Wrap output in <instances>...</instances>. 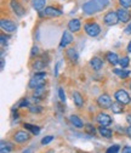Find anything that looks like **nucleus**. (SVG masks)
Returning <instances> with one entry per match:
<instances>
[{"mask_svg":"<svg viewBox=\"0 0 131 153\" xmlns=\"http://www.w3.org/2000/svg\"><path fill=\"white\" fill-rule=\"evenodd\" d=\"M98 132L101 134V136L104 137V139H110L112 135H113V132H112V130L107 126H100L98 128Z\"/></svg>","mask_w":131,"mask_h":153,"instance_id":"22","label":"nucleus"},{"mask_svg":"<svg viewBox=\"0 0 131 153\" xmlns=\"http://www.w3.org/2000/svg\"><path fill=\"white\" fill-rule=\"evenodd\" d=\"M5 67V61H4V57H1V69H4Z\"/></svg>","mask_w":131,"mask_h":153,"instance_id":"42","label":"nucleus"},{"mask_svg":"<svg viewBox=\"0 0 131 153\" xmlns=\"http://www.w3.org/2000/svg\"><path fill=\"white\" fill-rule=\"evenodd\" d=\"M73 101H74V105H75L78 108H81L84 106V99L81 96V94L78 91L73 92Z\"/></svg>","mask_w":131,"mask_h":153,"instance_id":"19","label":"nucleus"},{"mask_svg":"<svg viewBox=\"0 0 131 153\" xmlns=\"http://www.w3.org/2000/svg\"><path fill=\"white\" fill-rule=\"evenodd\" d=\"M12 149H13V145L12 143L1 141V145H0V153H10Z\"/></svg>","mask_w":131,"mask_h":153,"instance_id":"23","label":"nucleus"},{"mask_svg":"<svg viewBox=\"0 0 131 153\" xmlns=\"http://www.w3.org/2000/svg\"><path fill=\"white\" fill-rule=\"evenodd\" d=\"M66 55H67L68 59H69L70 61H73V62H77L78 59H79V55H78V52L75 51V49H74V48L67 49V50H66Z\"/></svg>","mask_w":131,"mask_h":153,"instance_id":"20","label":"nucleus"},{"mask_svg":"<svg viewBox=\"0 0 131 153\" xmlns=\"http://www.w3.org/2000/svg\"><path fill=\"white\" fill-rule=\"evenodd\" d=\"M46 153H55V151H53V149H49Z\"/></svg>","mask_w":131,"mask_h":153,"instance_id":"45","label":"nucleus"},{"mask_svg":"<svg viewBox=\"0 0 131 153\" xmlns=\"http://www.w3.org/2000/svg\"><path fill=\"white\" fill-rule=\"evenodd\" d=\"M44 15L46 17H58L62 15V11L53 7V6H47L44 9Z\"/></svg>","mask_w":131,"mask_h":153,"instance_id":"14","label":"nucleus"},{"mask_svg":"<svg viewBox=\"0 0 131 153\" xmlns=\"http://www.w3.org/2000/svg\"><path fill=\"white\" fill-rule=\"evenodd\" d=\"M84 29L85 32L87 33V35L92 36V38H95L100 33H101V27L95 23V22H89V23H85L84 25Z\"/></svg>","mask_w":131,"mask_h":153,"instance_id":"4","label":"nucleus"},{"mask_svg":"<svg viewBox=\"0 0 131 153\" xmlns=\"http://www.w3.org/2000/svg\"><path fill=\"white\" fill-rule=\"evenodd\" d=\"M125 132H126V135H129L131 137V125H129L126 129H125Z\"/></svg>","mask_w":131,"mask_h":153,"instance_id":"39","label":"nucleus"},{"mask_svg":"<svg viewBox=\"0 0 131 153\" xmlns=\"http://www.w3.org/2000/svg\"><path fill=\"white\" fill-rule=\"evenodd\" d=\"M114 99L117 100V102L121 103V105H129L131 102V97L127 94V91H125L124 89H119L115 91L114 94Z\"/></svg>","mask_w":131,"mask_h":153,"instance_id":"3","label":"nucleus"},{"mask_svg":"<svg viewBox=\"0 0 131 153\" xmlns=\"http://www.w3.org/2000/svg\"><path fill=\"white\" fill-rule=\"evenodd\" d=\"M121 153H131V147H130V146H125V147L121 149Z\"/></svg>","mask_w":131,"mask_h":153,"instance_id":"37","label":"nucleus"},{"mask_svg":"<svg viewBox=\"0 0 131 153\" xmlns=\"http://www.w3.org/2000/svg\"><path fill=\"white\" fill-rule=\"evenodd\" d=\"M125 33H126V34H130V33H131V22H130V23H129V26L126 27V29H125Z\"/></svg>","mask_w":131,"mask_h":153,"instance_id":"40","label":"nucleus"},{"mask_svg":"<svg viewBox=\"0 0 131 153\" xmlns=\"http://www.w3.org/2000/svg\"><path fill=\"white\" fill-rule=\"evenodd\" d=\"M106 60H107L112 66H115L117 63H119V57H118V55H117L115 52H112V51H109V52L106 53Z\"/></svg>","mask_w":131,"mask_h":153,"instance_id":"18","label":"nucleus"},{"mask_svg":"<svg viewBox=\"0 0 131 153\" xmlns=\"http://www.w3.org/2000/svg\"><path fill=\"white\" fill-rule=\"evenodd\" d=\"M28 108H29V111H30L32 113H35V114L41 113V111H43V108H41L40 106H38V105H30Z\"/></svg>","mask_w":131,"mask_h":153,"instance_id":"29","label":"nucleus"},{"mask_svg":"<svg viewBox=\"0 0 131 153\" xmlns=\"http://www.w3.org/2000/svg\"><path fill=\"white\" fill-rule=\"evenodd\" d=\"M109 3H110V0H90V1H87L83 5V11L86 15L97 13V12L102 11Z\"/></svg>","mask_w":131,"mask_h":153,"instance_id":"1","label":"nucleus"},{"mask_svg":"<svg viewBox=\"0 0 131 153\" xmlns=\"http://www.w3.org/2000/svg\"><path fill=\"white\" fill-rule=\"evenodd\" d=\"M103 22H104V25H107V26H115V25H117L118 22H120V21H119L118 15H117L115 11H109V12H107V13L104 15Z\"/></svg>","mask_w":131,"mask_h":153,"instance_id":"5","label":"nucleus"},{"mask_svg":"<svg viewBox=\"0 0 131 153\" xmlns=\"http://www.w3.org/2000/svg\"><path fill=\"white\" fill-rule=\"evenodd\" d=\"M10 6H11L12 11L16 13V16H18V17H21V16H23L26 13L24 7L20 3H18L17 0H11V1H10Z\"/></svg>","mask_w":131,"mask_h":153,"instance_id":"11","label":"nucleus"},{"mask_svg":"<svg viewBox=\"0 0 131 153\" xmlns=\"http://www.w3.org/2000/svg\"><path fill=\"white\" fill-rule=\"evenodd\" d=\"M23 126H24V129L32 131V134H34V135H38V134L40 132V128L35 126V125H32V124H24Z\"/></svg>","mask_w":131,"mask_h":153,"instance_id":"27","label":"nucleus"},{"mask_svg":"<svg viewBox=\"0 0 131 153\" xmlns=\"http://www.w3.org/2000/svg\"><path fill=\"white\" fill-rule=\"evenodd\" d=\"M30 105H29V101L27 100V99H23V100H21L20 102H18V107L20 108H23V107H29Z\"/></svg>","mask_w":131,"mask_h":153,"instance_id":"33","label":"nucleus"},{"mask_svg":"<svg viewBox=\"0 0 131 153\" xmlns=\"http://www.w3.org/2000/svg\"><path fill=\"white\" fill-rule=\"evenodd\" d=\"M45 94H46V89L45 86L44 88H40V89H36L33 94V100L34 101H40V100H44L45 99Z\"/></svg>","mask_w":131,"mask_h":153,"instance_id":"16","label":"nucleus"},{"mask_svg":"<svg viewBox=\"0 0 131 153\" xmlns=\"http://www.w3.org/2000/svg\"><path fill=\"white\" fill-rule=\"evenodd\" d=\"M0 27H1V29L6 33H12L16 30L17 26L15 22L10 21V20H5V18H3L1 21H0Z\"/></svg>","mask_w":131,"mask_h":153,"instance_id":"9","label":"nucleus"},{"mask_svg":"<svg viewBox=\"0 0 131 153\" xmlns=\"http://www.w3.org/2000/svg\"><path fill=\"white\" fill-rule=\"evenodd\" d=\"M96 120H97V123H98L101 126H107V128L112 124V122H113V120H112V118H110L109 114L103 113V112H101V113H98V114H97Z\"/></svg>","mask_w":131,"mask_h":153,"instance_id":"8","label":"nucleus"},{"mask_svg":"<svg viewBox=\"0 0 131 153\" xmlns=\"http://www.w3.org/2000/svg\"><path fill=\"white\" fill-rule=\"evenodd\" d=\"M46 0H32V6L36 11H41L45 7Z\"/></svg>","mask_w":131,"mask_h":153,"instance_id":"21","label":"nucleus"},{"mask_svg":"<svg viewBox=\"0 0 131 153\" xmlns=\"http://www.w3.org/2000/svg\"><path fill=\"white\" fill-rule=\"evenodd\" d=\"M126 122H127V123L131 125V113H129L127 116H126Z\"/></svg>","mask_w":131,"mask_h":153,"instance_id":"41","label":"nucleus"},{"mask_svg":"<svg viewBox=\"0 0 131 153\" xmlns=\"http://www.w3.org/2000/svg\"><path fill=\"white\" fill-rule=\"evenodd\" d=\"M46 85V73L45 72H38L35 73L34 76L29 80L28 83V86L29 89H40V88H44Z\"/></svg>","mask_w":131,"mask_h":153,"instance_id":"2","label":"nucleus"},{"mask_svg":"<svg viewBox=\"0 0 131 153\" xmlns=\"http://www.w3.org/2000/svg\"><path fill=\"white\" fill-rule=\"evenodd\" d=\"M29 139H30V134H29L28 131H24V130L16 131V132L13 134V141L17 142V143L27 142Z\"/></svg>","mask_w":131,"mask_h":153,"instance_id":"7","label":"nucleus"},{"mask_svg":"<svg viewBox=\"0 0 131 153\" xmlns=\"http://www.w3.org/2000/svg\"><path fill=\"white\" fill-rule=\"evenodd\" d=\"M7 40H9V36H6L5 34L1 35V46H5L7 44Z\"/></svg>","mask_w":131,"mask_h":153,"instance_id":"36","label":"nucleus"},{"mask_svg":"<svg viewBox=\"0 0 131 153\" xmlns=\"http://www.w3.org/2000/svg\"><path fill=\"white\" fill-rule=\"evenodd\" d=\"M46 62L45 61H43V60H36L34 63H33V68L35 69V71H43V69H45V67H46Z\"/></svg>","mask_w":131,"mask_h":153,"instance_id":"26","label":"nucleus"},{"mask_svg":"<svg viewBox=\"0 0 131 153\" xmlns=\"http://www.w3.org/2000/svg\"><path fill=\"white\" fill-rule=\"evenodd\" d=\"M84 129H85V131L89 134V135H95V132H96V129L93 128V125H91V124H86L84 126Z\"/></svg>","mask_w":131,"mask_h":153,"instance_id":"30","label":"nucleus"},{"mask_svg":"<svg viewBox=\"0 0 131 153\" xmlns=\"http://www.w3.org/2000/svg\"><path fill=\"white\" fill-rule=\"evenodd\" d=\"M127 51L131 52V40H130V43H129V45H127Z\"/></svg>","mask_w":131,"mask_h":153,"instance_id":"44","label":"nucleus"},{"mask_svg":"<svg viewBox=\"0 0 131 153\" xmlns=\"http://www.w3.org/2000/svg\"><path fill=\"white\" fill-rule=\"evenodd\" d=\"M23 153H33V149H32V148H28V149L23 151Z\"/></svg>","mask_w":131,"mask_h":153,"instance_id":"43","label":"nucleus"},{"mask_svg":"<svg viewBox=\"0 0 131 153\" xmlns=\"http://www.w3.org/2000/svg\"><path fill=\"white\" fill-rule=\"evenodd\" d=\"M81 28V22L80 20H78V18H73V20H70L68 22V29L69 32H73V33H77L79 32Z\"/></svg>","mask_w":131,"mask_h":153,"instance_id":"13","label":"nucleus"},{"mask_svg":"<svg viewBox=\"0 0 131 153\" xmlns=\"http://www.w3.org/2000/svg\"><path fill=\"white\" fill-rule=\"evenodd\" d=\"M52 140H53V136H45V137L41 140V145H47V143H50Z\"/></svg>","mask_w":131,"mask_h":153,"instance_id":"35","label":"nucleus"},{"mask_svg":"<svg viewBox=\"0 0 131 153\" xmlns=\"http://www.w3.org/2000/svg\"><path fill=\"white\" fill-rule=\"evenodd\" d=\"M112 103H113V102H112V99H110V96L108 94H102V95H100V96L97 97V105L101 108H104V109L110 108Z\"/></svg>","mask_w":131,"mask_h":153,"instance_id":"6","label":"nucleus"},{"mask_svg":"<svg viewBox=\"0 0 131 153\" xmlns=\"http://www.w3.org/2000/svg\"><path fill=\"white\" fill-rule=\"evenodd\" d=\"M72 42H73V35L69 32H64L62 34V39H61V43H60V48H66Z\"/></svg>","mask_w":131,"mask_h":153,"instance_id":"15","label":"nucleus"},{"mask_svg":"<svg viewBox=\"0 0 131 153\" xmlns=\"http://www.w3.org/2000/svg\"><path fill=\"white\" fill-rule=\"evenodd\" d=\"M130 90H131V83H130Z\"/></svg>","mask_w":131,"mask_h":153,"instance_id":"46","label":"nucleus"},{"mask_svg":"<svg viewBox=\"0 0 131 153\" xmlns=\"http://www.w3.org/2000/svg\"><path fill=\"white\" fill-rule=\"evenodd\" d=\"M110 109H112V112L115 113V114L123 113V112H124V105H121V103H119V102H113V103H112Z\"/></svg>","mask_w":131,"mask_h":153,"instance_id":"24","label":"nucleus"},{"mask_svg":"<svg viewBox=\"0 0 131 153\" xmlns=\"http://www.w3.org/2000/svg\"><path fill=\"white\" fill-rule=\"evenodd\" d=\"M119 149H120V147H119L118 145H113V146H110V147L107 148L106 153H118Z\"/></svg>","mask_w":131,"mask_h":153,"instance_id":"32","label":"nucleus"},{"mask_svg":"<svg viewBox=\"0 0 131 153\" xmlns=\"http://www.w3.org/2000/svg\"><path fill=\"white\" fill-rule=\"evenodd\" d=\"M129 63H130V59L127 56H123V57H120V59H119V65H120L121 69H125L129 66Z\"/></svg>","mask_w":131,"mask_h":153,"instance_id":"28","label":"nucleus"},{"mask_svg":"<svg viewBox=\"0 0 131 153\" xmlns=\"http://www.w3.org/2000/svg\"><path fill=\"white\" fill-rule=\"evenodd\" d=\"M90 67L95 72H98L103 67V60L98 56H93L92 59L90 60Z\"/></svg>","mask_w":131,"mask_h":153,"instance_id":"12","label":"nucleus"},{"mask_svg":"<svg viewBox=\"0 0 131 153\" xmlns=\"http://www.w3.org/2000/svg\"><path fill=\"white\" fill-rule=\"evenodd\" d=\"M117 15H118L119 21L123 22V23H127L131 20V13L126 9H124V7H119L117 10Z\"/></svg>","mask_w":131,"mask_h":153,"instance_id":"10","label":"nucleus"},{"mask_svg":"<svg viewBox=\"0 0 131 153\" xmlns=\"http://www.w3.org/2000/svg\"><path fill=\"white\" fill-rule=\"evenodd\" d=\"M118 1H119V5L124 9L131 7V0H118Z\"/></svg>","mask_w":131,"mask_h":153,"instance_id":"31","label":"nucleus"},{"mask_svg":"<svg viewBox=\"0 0 131 153\" xmlns=\"http://www.w3.org/2000/svg\"><path fill=\"white\" fill-rule=\"evenodd\" d=\"M69 122L72 123V125H74V128H77V129H81V128L85 126L83 120L78 116H75V114H72V116L69 117Z\"/></svg>","mask_w":131,"mask_h":153,"instance_id":"17","label":"nucleus"},{"mask_svg":"<svg viewBox=\"0 0 131 153\" xmlns=\"http://www.w3.org/2000/svg\"><path fill=\"white\" fill-rule=\"evenodd\" d=\"M113 73L114 74H117L119 78H123V79H125V78H127V76L131 74V72L130 71H127V69H114L113 71Z\"/></svg>","mask_w":131,"mask_h":153,"instance_id":"25","label":"nucleus"},{"mask_svg":"<svg viewBox=\"0 0 131 153\" xmlns=\"http://www.w3.org/2000/svg\"><path fill=\"white\" fill-rule=\"evenodd\" d=\"M58 97H60V100H61L62 102H64V101H66V94H64V91H63V89H62V88H60V89H58Z\"/></svg>","mask_w":131,"mask_h":153,"instance_id":"34","label":"nucleus"},{"mask_svg":"<svg viewBox=\"0 0 131 153\" xmlns=\"http://www.w3.org/2000/svg\"><path fill=\"white\" fill-rule=\"evenodd\" d=\"M39 52V49H38V46H33V49H32V56H34V53L36 55Z\"/></svg>","mask_w":131,"mask_h":153,"instance_id":"38","label":"nucleus"}]
</instances>
